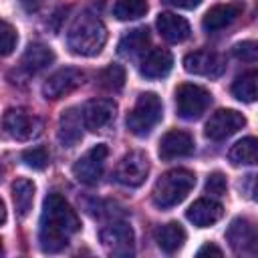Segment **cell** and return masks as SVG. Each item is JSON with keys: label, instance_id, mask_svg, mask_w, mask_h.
Wrapping results in <instances>:
<instances>
[{"label": "cell", "instance_id": "cell-33", "mask_svg": "<svg viewBox=\"0 0 258 258\" xmlns=\"http://www.w3.org/2000/svg\"><path fill=\"white\" fill-rule=\"evenodd\" d=\"M42 4H44V0H20L22 10H24V12H28V14L38 12V10L42 8Z\"/></svg>", "mask_w": 258, "mask_h": 258}, {"label": "cell", "instance_id": "cell-24", "mask_svg": "<svg viewBox=\"0 0 258 258\" xmlns=\"http://www.w3.org/2000/svg\"><path fill=\"white\" fill-rule=\"evenodd\" d=\"M232 95L242 103L258 101V71H246L232 83Z\"/></svg>", "mask_w": 258, "mask_h": 258}, {"label": "cell", "instance_id": "cell-32", "mask_svg": "<svg viewBox=\"0 0 258 258\" xmlns=\"http://www.w3.org/2000/svg\"><path fill=\"white\" fill-rule=\"evenodd\" d=\"M226 189H228V183H226L224 173L214 171V173L208 175V181H206V194H210V196H224Z\"/></svg>", "mask_w": 258, "mask_h": 258}, {"label": "cell", "instance_id": "cell-22", "mask_svg": "<svg viewBox=\"0 0 258 258\" xmlns=\"http://www.w3.org/2000/svg\"><path fill=\"white\" fill-rule=\"evenodd\" d=\"M185 238H187V234H185V230L181 228V224H177V222H169V224L159 226V228L155 230V242H157V246H159L163 252H167V254L179 250V248L183 246Z\"/></svg>", "mask_w": 258, "mask_h": 258}, {"label": "cell", "instance_id": "cell-26", "mask_svg": "<svg viewBox=\"0 0 258 258\" xmlns=\"http://www.w3.org/2000/svg\"><path fill=\"white\" fill-rule=\"evenodd\" d=\"M149 46V32L147 28H133L129 30L121 40H119V54L123 56H137L141 52H145V48Z\"/></svg>", "mask_w": 258, "mask_h": 258}, {"label": "cell", "instance_id": "cell-18", "mask_svg": "<svg viewBox=\"0 0 258 258\" xmlns=\"http://www.w3.org/2000/svg\"><path fill=\"white\" fill-rule=\"evenodd\" d=\"M187 220L198 226V228H206V226H212L216 224L222 216H224V208L220 202L212 200V198H202V200H196L189 208H187Z\"/></svg>", "mask_w": 258, "mask_h": 258}, {"label": "cell", "instance_id": "cell-29", "mask_svg": "<svg viewBox=\"0 0 258 258\" xmlns=\"http://www.w3.org/2000/svg\"><path fill=\"white\" fill-rule=\"evenodd\" d=\"M22 161L32 169H44L48 165V151L44 147H30L22 151Z\"/></svg>", "mask_w": 258, "mask_h": 258}, {"label": "cell", "instance_id": "cell-12", "mask_svg": "<svg viewBox=\"0 0 258 258\" xmlns=\"http://www.w3.org/2000/svg\"><path fill=\"white\" fill-rule=\"evenodd\" d=\"M101 242L103 246L117 256H129L133 254V244H135V236L129 224L125 222H111L109 226H105L101 230Z\"/></svg>", "mask_w": 258, "mask_h": 258}, {"label": "cell", "instance_id": "cell-20", "mask_svg": "<svg viewBox=\"0 0 258 258\" xmlns=\"http://www.w3.org/2000/svg\"><path fill=\"white\" fill-rule=\"evenodd\" d=\"M157 30L167 42H181L191 32L189 22L183 16H177L173 12H161L157 16Z\"/></svg>", "mask_w": 258, "mask_h": 258}, {"label": "cell", "instance_id": "cell-17", "mask_svg": "<svg viewBox=\"0 0 258 258\" xmlns=\"http://www.w3.org/2000/svg\"><path fill=\"white\" fill-rule=\"evenodd\" d=\"M194 153V139L185 131H167L159 141V157L161 159H175L187 157Z\"/></svg>", "mask_w": 258, "mask_h": 258}, {"label": "cell", "instance_id": "cell-8", "mask_svg": "<svg viewBox=\"0 0 258 258\" xmlns=\"http://www.w3.org/2000/svg\"><path fill=\"white\" fill-rule=\"evenodd\" d=\"M149 173V159L143 151H129L115 167V179L125 187H139Z\"/></svg>", "mask_w": 258, "mask_h": 258}, {"label": "cell", "instance_id": "cell-15", "mask_svg": "<svg viewBox=\"0 0 258 258\" xmlns=\"http://www.w3.org/2000/svg\"><path fill=\"white\" fill-rule=\"evenodd\" d=\"M244 10L242 2H228V4H218L210 8L202 20V26L206 32H218L226 26H230Z\"/></svg>", "mask_w": 258, "mask_h": 258}, {"label": "cell", "instance_id": "cell-5", "mask_svg": "<svg viewBox=\"0 0 258 258\" xmlns=\"http://www.w3.org/2000/svg\"><path fill=\"white\" fill-rule=\"evenodd\" d=\"M210 103H212V95L200 85L183 83L175 91V107L181 119H187V121L200 119L210 107Z\"/></svg>", "mask_w": 258, "mask_h": 258}, {"label": "cell", "instance_id": "cell-4", "mask_svg": "<svg viewBox=\"0 0 258 258\" xmlns=\"http://www.w3.org/2000/svg\"><path fill=\"white\" fill-rule=\"evenodd\" d=\"M161 115H163L161 99L155 93H141L127 115V129L137 137H145L161 121Z\"/></svg>", "mask_w": 258, "mask_h": 258}, {"label": "cell", "instance_id": "cell-14", "mask_svg": "<svg viewBox=\"0 0 258 258\" xmlns=\"http://www.w3.org/2000/svg\"><path fill=\"white\" fill-rule=\"evenodd\" d=\"M117 113V105L113 99H91L83 107V119L85 129L89 131H101L105 129Z\"/></svg>", "mask_w": 258, "mask_h": 258}, {"label": "cell", "instance_id": "cell-3", "mask_svg": "<svg viewBox=\"0 0 258 258\" xmlns=\"http://www.w3.org/2000/svg\"><path fill=\"white\" fill-rule=\"evenodd\" d=\"M194 185H196V175L189 169H183V167L169 169L155 181L151 200L157 208L167 210L181 204L187 198V194L194 189Z\"/></svg>", "mask_w": 258, "mask_h": 258}, {"label": "cell", "instance_id": "cell-27", "mask_svg": "<svg viewBox=\"0 0 258 258\" xmlns=\"http://www.w3.org/2000/svg\"><path fill=\"white\" fill-rule=\"evenodd\" d=\"M147 2L145 0H117L113 6V16L117 20H137L145 16Z\"/></svg>", "mask_w": 258, "mask_h": 258}, {"label": "cell", "instance_id": "cell-21", "mask_svg": "<svg viewBox=\"0 0 258 258\" xmlns=\"http://www.w3.org/2000/svg\"><path fill=\"white\" fill-rule=\"evenodd\" d=\"M52 60H54V52L48 46L34 42V44L26 46V50H24V54L20 58V64L28 73H40L48 64H52Z\"/></svg>", "mask_w": 258, "mask_h": 258}, {"label": "cell", "instance_id": "cell-31", "mask_svg": "<svg viewBox=\"0 0 258 258\" xmlns=\"http://www.w3.org/2000/svg\"><path fill=\"white\" fill-rule=\"evenodd\" d=\"M16 40H18V36H16V30L12 28V24L10 22H2V28H0V46H2V56H8L12 50H14V46H16Z\"/></svg>", "mask_w": 258, "mask_h": 258}, {"label": "cell", "instance_id": "cell-13", "mask_svg": "<svg viewBox=\"0 0 258 258\" xmlns=\"http://www.w3.org/2000/svg\"><path fill=\"white\" fill-rule=\"evenodd\" d=\"M83 79H85L83 71H79L75 67L60 69L46 79V83L42 85V95L46 99H60V97L69 95L71 91H75L77 87H81Z\"/></svg>", "mask_w": 258, "mask_h": 258}, {"label": "cell", "instance_id": "cell-36", "mask_svg": "<svg viewBox=\"0 0 258 258\" xmlns=\"http://www.w3.org/2000/svg\"><path fill=\"white\" fill-rule=\"evenodd\" d=\"M252 198L258 202V177H256V181H254V187H252Z\"/></svg>", "mask_w": 258, "mask_h": 258}, {"label": "cell", "instance_id": "cell-7", "mask_svg": "<svg viewBox=\"0 0 258 258\" xmlns=\"http://www.w3.org/2000/svg\"><path fill=\"white\" fill-rule=\"evenodd\" d=\"M226 238L238 256H258V226L246 218H236L228 226Z\"/></svg>", "mask_w": 258, "mask_h": 258}, {"label": "cell", "instance_id": "cell-23", "mask_svg": "<svg viewBox=\"0 0 258 258\" xmlns=\"http://www.w3.org/2000/svg\"><path fill=\"white\" fill-rule=\"evenodd\" d=\"M232 165H256L258 163V137H244L228 151Z\"/></svg>", "mask_w": 258, "mask_h": 258}, {"label": "cell", "instance_id": "cell-34", "mask_svg": "<svg viewBox=\"0 0 258 258\" xmlns=\"http://www.w3.org/2000/svg\"><path fill=\"white\" fill-rule=\"evenodd\" d=\"M198 256H222V250L216 246V244H204L200 250H198Z\"/></svg>", "mask_w": 258, "mask_h": 258}, {"label": "cell", "instance_id": "cell-1", "mask_svg": "<svg viewBox=\"0 0 258 258\" xmlns=\"http://www.w3.org/2000/svg\"><path fill=\"white\" fill-rule=\"evenodd\" d=\"M81 230V220L77 212L71 208V204L60 194H48L42 204V216H40V248L48 254L60 252L69 246L71 236H75Z\"/></svg>", "mask_w": 258, "mask_h": 258}, {"label": "cell", "instance_id": "cell-11", "mask_svg": "<svg viewBox=\"0 0 258 258\" xmlns=\"http://www.w3.org/2000/svg\"><path fill=\"white\" fill-rule=\"evenodd\" d=\"M183 69L189 75L200 77H220L226 69V60L222 54L214 50H194L183 56Z\"/></svg>", "mask_w": 258, "mask_h": 258}, {"label": "cell", "instance_id": "cell-2", "mask_svg": "<svg viewBox=\"0 0 258 258\" xmlns=\"http://www.w3.org/2000/svg\"><path fill=\"white\" fill-rule=\"evenodd\" d=\"M67 42L75 54L95 56L103 50V46L107 42V28L101 22V18H97L91 12H83L73 22L69 36H67Z\"/></svg>", "mask_w": 258, "mask_h": 258}, {"label": "cell", "instance_id": "cell-25", "mask_svg": "<svg viewBox=\"0 0 258 258\" xmlns=\"http://www.w3.org/2000/svg\"><path fill=\"white\" fill-rule=\"evenodd\" d=\"M12 202L20 218L28 216V212L32 210V202H34V183L26 177H18L12 183Z\"/></svg>", "mask_w": 258, "mask_h": 258}, {"label": "cell", "instance_id": "cell-10", "mask_svg": "<svg viewBox=\"0 0 258 258\" xmlns=\"http://www.w3.org/2000/svg\"><path fill=\"white\" fill-rule=\"evenodd\" d=\"M246 125V117L236 109H220L206 123V137L212 141H222L238 133Z\"/></svg>", "mask_w": 258, "mask_h": 258}, {"label": "cell", "instance_id": "cell-9", "mask_svg": "<svg viewBox=\"0 0 258 258\" xmlns=\"http://www.w3.org/2000/svg\"><path fill=\"white\" fill-rule=\"evenodd\" d=\"M2 125H4V131L16 141H28L36 137L42 129V121L36 115L26 113L24 109H8L4 113Z\"/></svg>", "mask_w": 258, "mask_h": 258}, {"label": "cell", "instance_id": "cell-16", "mask_svg": "<svg viewBox=\"0 0 258 258\" xmlns=\"http://www.w3.org/2000/svg\"><path fill=\"white\" fill-rule=\"evenodd\" d=\"M83 127H85V119H83V111L71 107L67 111H62L60 119H58V141L62 147H73L83 139Z\"/></svg>", "mask_w": 258, "mask_h": 258}, {"label": "cell", "instance_id": "cell-28", "mask_svg": "<svg viewBox=\"0 0 258 258\" xmlns=\"http://www.w3.org/2000/svg\"><path fill=\"white\" fill-rule=\"evenodd\" d=\"M99 83L107 91H121L125 85V69L121 64H109L99 73Z\"/></svg>", "mask_w": 258, "mask_h": 258}, {"label": "cell", "instance_id": "cell-30", "mask_svg": "<svg viewBox=\"0 0 258 258\" xmlns=\"http://www.w3.org/2000/svg\"><path fill=\"white\" fill-rule=\"evenodd\" d=\"M232 52L242 62H256L258 60V42H254V40H242V42L234 44Z\"/></svg>", "mask_w": 258, "mask_h": 258}, {"label": "cell", "instance_id": "cell-19", "mask_svg": "<svg viewBox=\"0 0 258 258\" xmlns=\"http://www.w3.org/2000/svg\"><path fill=\"white\" fill-rule=\"evenodd\" d=\"M173 67V56L169 50L165 48H153L145 54V58L141 60V67H139V73L145 77V79H163L169 75Z\"/></svg>", "mask_w": 258, "mask_h": 258}, {"label": "cell", "instance_id": "cell-6", "mask_svg": "<svg viewBox=\"0 0 258 258\" xmlns=\"http://www.w3.org/2000/svg\"><path fill=\"white\" fill-rule=\"evenodd\" d=\"M107 155H109V147L105 143H99V145H93L89 151H85L73 165V173L75 177L85 183V185H95L101 175H103V169H105V161H107Z\"/></svg>", "mask_w": 258, "mask_h": 258}, {"label": "cell", "instance_id": "cell-35", "mask_svg": "<svg viewBox=\"0 0 258 258\" xmlns=\"http://www.w3.org/2000/svg\"><path fill=\"white\" fill-rule=\"evenodd\" d=\"M165 2L171 6H177V8H196L202 4V0H165Z\"/></svg>", "mask_w": 258, "mask_h": 258}]
</instances>
